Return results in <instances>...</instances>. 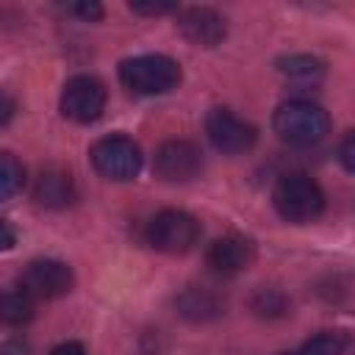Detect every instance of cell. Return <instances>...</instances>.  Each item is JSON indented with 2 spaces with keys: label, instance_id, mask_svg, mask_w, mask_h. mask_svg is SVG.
I'll return each instance as SVG.
<instances>
[{
  "label": "cell",
  "instance_id": "1",
  "mask_svg": "<svg viewBox=\"0 0 355 355\" xmlns=\"http://www.w3.org/2000/svg\"><path fill=\"white\" fill-rule=\"evenodd\" d=\"M272 128L286 144L311 147L327 136L330 116L322 105L311 100H288L277 105V111L272 114Z\"/></svg>",
  "mask_w": 355,
  "mask_h": 355
},
{
  "label": "cell",
  "instance_id": "2",
  "mask_svg": "<svg viewBox=\"0 0 355 355\" xmlns=\"http://www.w3.org/2000/svg\"><path fill=\"white\" fill-rule=\"evenodd\" d=\"M275 211L294 225L313 222L324 211V191L319 183L305 172H288L283 175L272 189Z\"/></svg>",
  "mask_w": 355,
  "mask_h": 355
},
{
  "label": "cell",
  "instance_id": "3",
  "mask_svg": "<svg viewBox=\"0 0 355 355\" xmlns=\"http://www.w3.org/2000/svg\"><path fill=\"white\" fill-rule=\"evenodd\" d=\"M119 80L133 94H164L180 83V64L161 53L133 55L119 64Z\"/></svg>",
  "mask_w": 355,
  "mask_h": 355
},
{
  "label": "cell",
  "instance_id": "4",
  "mask_svg": "<svg viewBox=\"0 0 355 355\" xmlns=\"http://www.w3.org/2000/svg\"><path fill=\"white\" fill-rule=\"evenodd\" d=\"M92 166L108 180H133L141 169V150L130 136L111 133L92 144Z\"/></svg>",
  "mask_w": 355,
  "mask_h": 355
},
{
  "label": "cell",
  "instance_id": "5",
  "mask_svg": "<svg viewBox=\"0 0 355 355\" xmlns=\"http://www.w3.org/2000/svg\"><path fill=\"white\" fill-rule=\"evenodd\" d=\"M197 239H200V222L178 208L158 211L147 225V241L158 252L183 255L197 244Z\"/></svg>",
  "mask_w": 355,
  "mask_h": 355
},
{
  "label": "cell",
  "instance_id": "6",
  "mask_svg": "<svg viewBox=\"0 0 355 355\" xmlns=\"http://www.w3.org/2000/svg\"><path fill=\"white\" fill-rule=\"evenodd\" d=\"M105 86L94 75H75L64 83L61 92V114L78 125H89L105 111Z\"/></svg>",
  "mask_w": 355,
  "mask_h": 355
},
{
  "label": "cell",
  "instance_id": "7",
  "mask_svg": "<svg viewBox=\"0 0 355 355\" xmlns=\"http://www.w3.org/2000/svg\"><path fill=\"white\" fill-rule=\"evenodd\" d=\"M205 133L208 141L225 153V155H241L247 150H252V144L258 141V130L255 125H250L247 119L236 116L230 108H214L205 116Z\"/></svg>",
  "mask_w": 355,
  "mask_h": 355
},
{
  "label": "cell",
  "instance_id": "8",
  "mask_svg": "<svg viewBox=\"0 0 355 355\" xmlns=\"http://www.w3.org/2000/svg\"><path fill=\"white\" fill-rule=\"evenodd\" d=\"M158 178L169 183H189L202 172V153L197 144L183 139H169L155 150L153 161Z\"/></svg>",
  "mask_w": 355,
  "mask_h": 355
},
{
  "label": "cell",
  "instance_id": "9",
  "mask_svg": "<svg viewBox=\"0 0 355 355\" xmlns=\"http://www.w3.org/2000/svg\"><path fill=\"white\" fill-rule=\"evenodd\" d=\"M72 280L75 277L67 263L53 258H39V261H31L19 275V288H25L31 297L53 300V297H64L72 288Z\"/></svg>",
  "mask_w": 355,
  "mask_h": 355
},
{
  "label": "cell",
  "instance_id": "10",
  "mask_svg": "<svg viewBox=\"0 0 355 355\" xmlns=\"http://www.w3.org/2000/svg\"><path fill=\"white\" fill-rule=\"evenodd\" d=\"M178 31L183 33L186 42H191L197 47H216L225 39L227 25L219 11H214L208 6H191L178 14Z\"/></svg>",
  "mask_w": 355,
  "mask_h": 355
},
{
  "label": "cell",
  "instance_id": "11",
  "mask_svg": "<svg viewBox=\"0 0 355 355\" xmlns=\"http://www.w3.org/2000/svg\"><path fill=\"white\" fill-rule=\"evenodd\" d=\"M252 258H255V244L244 236H222L205 252L208 266L219 275H236V272L247 269L252 263Z\"/></svg>",
  "mask_w": 355,
  "mask_h": 355
},
{
  "label": "cell",
  "instance_id": "12",
  "mask_svg": "<svg viewBox=\"0 0 355 355\" xmlns=\"http://www.w3.org/2000/svg\"><path fill=\"white\" fill-rule=\"evenodd\" d=\"M33 200L42 205V208H67L72 200H75V183L69 178V172L64 169H47L36 178V186H33Z\"/></svg>",
  "mask_w": 355,
  "mask_h": 355
},
{
  "label": "cell",
  "instance_id": "13",
  "mask_svg": "<svg viewBox=\"0 0 355 355\" xmlns=\"http://www.w3.org/2000/svg\"><path fill=\"white\" fill-rule=\"evenodd\" d=\"M180 316L191 319V322H208V319H216L225 308V300L208 288V286H189L178 300H175Z\"/></svg>",
  "mask_w": 355,
  "mask_h": 355
},
{
  "label": "cell",
  "instance_id": "14",
  "mask_svg": "<svg viewBox=\"0 0 355 355\" xmlns=\"http://www.w3.org/2000/svg\"><path fill=\"white\" fill-rule=\"evenodd\" d=\"M349 338L338 330H322L316 333L313 338L302 341L297 349H288V352H280V355H344Z\"/></svg>",
  "mask_w": 355,
  "mask_h": 355
},
{
  "label": "cell",
  "instance_id": "15",
  "mask_svg": "<svg viewBox=\"0 0 355 355\" xmlns=\"http://www.w3.org/2000/svg\"><path fill=\"white\" fill-rule=\"evenodd\" d=\"M277 69L297 83H316L324 75V64L313 55H286L277 61Z\"/></svg>",
  "mask_w": 355,
  "mask_h": 355
},
{
  "label": "cell",
  "instance_id": "16",
  "mask_svg": "<svg viewBox=\"0 0 355 355\" xmlns=\"http://www.w3.org/2000/svg\"><path fill=\"white\" fill-rule=\"evenodd\" d=\"M0 316L6 324H25L33 319V297L25 288H8L3 294V305H0Z\"/></svg>",
  "mask_w": 355,
  "mask_h": 355
},
{
  "label": "cell",
  "instance_id": "17",
  "mask_svg": "<svg viewBox=\"0 0 355 355\" xmlns=\"http://www.w3.org/2000/svg\"><path fill=\"white\" fill-rule=\"evenodd\" d=\"M25 183V169L22 164L11 155V153H3L0 155V197L3 200H11Z\"/></svg>",
  "mask_w": 355,
  "mask_h": 355
},
{
  "label": "cell",
  "instance_id": "18",
  "mask_svg": "<svg viewBox=\"0 0 355 355\" xmlns=\"http://www.w3.org/2000/svg\"><path fill=\"white\" fill-rule=\"evenodd\" d=\"M252 311L258 316H283L288 311V302L277 288H258L252 297Z\"/></svg>",
  "mask_w": 355,
  "mask_h": 355
},
{
  "label": "cell",
  "instance_id": "19",
  "mask_svg": "<svg viewBox=\"0 0 355 355\" xmlns=\"http://www.w3.org/2000/svg\"><path fill=\"white\" fill-rule=\"evenodd\" d=\"M69 14H75V17H80V19H86V22H97V19H103V6L100 3H94V0H83V3H67L64 6Z\"/></svg>",
  "mask_w": 355,
  "mask_h": 355
},
{
  "label": "cell",
  "instance_id": "20",
  "mask_svg": "<svg viewBox=\"0 0 355 355\" xmlns=\"http://www.w3.org/2000/svg\"><path fill=\"white\" fill-rule=\"evenodd\" d=\"M133 14H147V17H158V14H172L178 11V3L169 0H155V3H130Z\"/></svg>",
  "mask_w": 355,
  "mask_h": 355
},
{
  "label": "cell",
  "instance_id": "21",
  "mask_svg": "<svg viewBox=\"0 0 355 355\" xmlns=\"http://www.w3.org/2000/svg\"><path fill=\"white\" fill-rule=\"evenodd\" d=\"M338 161L347 172H355V133L344 136L341 144H338Z\"/></svg>",
  "mask_w": 355,
  "mask_h": 355
},
{
  "label": "cell",
  "instance_id": "22",
  "mask_svg": "<svg viewBox=\"0 0 355 355\" xmlns=\"http://www.w3.org/2000/svg\"><path fill=\"white\" fill-rule=\"evenodd\" d=\"M0 355H31V349L22 338H8V341H3Z\"/></svg>",
  "mask_w": 355,
  "mask_h": 355
},
{
  "label": "cell",
  "instance_id": "23",
  "mask_svg": "<svg viewBox=\"0 0 355 355\" xmlns=\"http://www.w3.org/2000/svg\"><path fill=\"white\" fill-rule=\"evenodd\" d=\"M50 355H86V349H83V344H78V341H64V344L53 347Z\"/></svg>",
  "mask_w": 355,
  "mask_h": 355
},
{
  "label": "cell",
  "instance_id": "24",
  "mask_svg": "<svg viewBox=\"0 0 355 355\" xmlns=\"http://www.w3.org/2000/svg\"><path fill=\"white\" fill-rule=\"evenodd\" d=\"M11 114H14V103H11V97H8V94H3V114H0V125H6V122L11 119Z\"/></svg>",
  "mask_w": 355,
  "mask_h": 355
},
{
  "label": "cell",
  "instance_id": "25",
  "mask_svg": "<svg viewBox=\"0 0 355 355\" xmlns=\"http://www.w3.org/2000/svg\"><path fill=\"white\" fill-rule=\"evenodd\" d=\"M0 227H3V250H11V247H14V233H11V225H8V222H3Z\"/></svg>",
  "mask_w": 355,
  "mask_h": 355
}]
</instances>
